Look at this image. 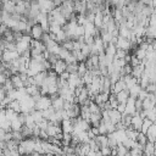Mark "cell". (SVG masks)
<instances>
[{
  "mask_svg": "<svg viewBox=\"0 0 156 156\" xmlns=\"http://www.w3.org/2000/svg\"><path fill=\"white\" fill-rule=\"evenodd\" d=\"M154 123H152V121H150V119H147V118H144L143 119V124H141V128H140V133H143V134H146V132H147V129L152 126Z\"/></svg>",
  "mask_w": 156,
  "mask_h": 156,
  "instance_id": "30",
  "label": "cell"
},
{
  "mask_svg": "<svg viewBox=\"0 0 156 156\" xmlns=\"http://www.w3.org/2000/svg\"><path fill=\"white\" fill-rule=\"evenodd\" d=\"M2 89H4V91L7 94V93H10V91H12L15 88H13V85H12V83H11V80L7 78L6 80H5V83L2 84V87H1Z\"/></svg>",
  "mask_w": 156,
  "mask_h": 156,
  "instance_id": "34",
  "label": "cell"
},
{
  "mask_svg": "<svg viewBox=\"0 0 156 156\" xmlns=\"http://www.w3.org/2000/svg\"><path fill=\"white\" fill-rule=\"evenodd\" d=\"M76 156H77V155H76Z\"/></svg>",
  "mask_w": 156,
  "mask_h": 156,
  "instance_id": "55",
  "label": "cell"
},
{
  "mask_svg": "<svg viewBox=\"0 0 156 156\" xmlns=\"http://www.w3.org/2000/svg\"><path fill=\"white\" fill-rule=\"evenodd\" d=\"M20 54L17 51H9V50H5L4 54H2V57H1V61L5 62V63H11L12 61L20 58Z\"/></svg>",
  "mask_w": 156,
  "mask_h": 156,
  "instance_id": "4",
  "label": "cell"
},
{
  "mask_svg": "<svg viewBox=\"0 0 156 156\" xmlns=\"http://www.w3.org/2000/svg\"><path fill=\"white\" fill-rule=\"evenodd\" d=\"M135 110L136 112H140L143 110V101L139 99H135Z\"/></svg>",
  "mask_w": 156,
  "mask_h": 156,
  "instance_id": "46",
  "label": "cell"
},
{
  "mask_svg": "<svg viewBox=\"0 0 156 156\" xmlns=\"http://www.w3.org/2000/svg\"><path fill=\"white\" fill-rule=\"evenodd\" d=\"M124 132H126V136H127L128 139H132V140H135L136 136H138V133H139V132H136L135 129H133L132 127H127V128L124 129Z\"/></svg>",
  "mask_w": 156,
  "mask_h": 156,
  "instance_id": "25",
  "label": "cell"
},
{
  "mask_svg": "<svg viewBox=\"0 0 156 156\" xmlns=\"http://www.w3.org/2000/svg\"><path fill=\"white\" fill-rule=\"evenodd\" d=\"M144 71H145V66L144 65H138V66H135V67H133L132 68V77L133 78H135V79H140V77L143 76V73H144Z\"/></svg>",
  "mask_w": 156,
  "mask_h": 156,
  "instance_id": "13",
  "label": "cell"
},
{
  "mask_svg": "<svg viewBox=\"0 0 156 156\" xmlns=\"http://www.w3.org/2000/svg\"><path fill=\"white\" fill-rule=\"evenodd\" d=\"M60 127L62 129V133L72 134V132H73V122H72V119H63L61 122Z\"/></svg>",
  "mask_w": 156,
  "mask_h": 156,
  "instance_id": "12",
  "label": "cell"
},
{
  "mask_svg": "<svg viewBox=\"0 0 156 156\" xmlns=\"http://www.w3.org/2000/svg\"><path fill=\"white\" fill-rule=\"evenodd\" d=\"M108 117H110V122L112 124H117L122 119V113H119L117 110H110L108 111Z\"/></svg>",
  "mask_w": 156,
  "mask_h": 156,
  "instance_id": "15",
  "label": "cell"
},
{
  "mask_svg": "<svg viewBox=\"0 0 156 156\" xmlns=\"http://www.w3.org/2000/svg\"><path fill=\"white\" fill-rule=\"evenodd\" d=\"M135 112H136V110H135V99L129 96L128 100H127V102H126V111H124V115L133 116Z\"/></svg>",
  "mask_w": 156,
  "mask_h": 156,
  "instance_id": "8",
  "label": "cell"
},
{
  "mask_svg": "<svg viewBox=\"0 0 156 156\" xmlns=\"http://www.w3.org/2000/svg\"><path fill=\"white\" fill-rule=\"evenodd\" d=\"M51 98V107L55 110V111H61L63 110V104H65V100L58 96V95H54V96H50Z\"/></svg>",
  "mask_w": 156,
  "mask_h": 156,
  "instance_id": "5",
  "label": "cell"
},
{
  "mask_svg": "<svg viewBox=\"0 0 156 156\" xmlns=\"http://www.w3.org/2000/svg\"><path fill=\"white\" fill-rule=\"evenodd\" d=\"M141 63V61L140 60H138L134 55H130V62H129V65L132 66V68L133 67H135V66H138V65H140Z\"/></svg>",
  "mask_w": 156,
  "mask_h": 156,
  "instance_id": "42",
  "label": "cell"
},
{
  "mask_svg": "<svg viewBox=\"0 0 156 156\" xmlns=\"http://www.w3.org/2000/svg\"><path fill=\"white\" fill-rule=\"evenodd\" d=\"M116 110H117L119 113H122V115H123V113H124V111H126V104H118Z\"/></svg>",
  "mask_w": 156,
  "mask_h": 156,
  "instance_id": "48",
  "label": "cell"
},
{
  "mask_svg": "<svg viewBox=\"0 0 156 156\" xmlns=\"http://www.w3.org/2000/svg\"><path fill=\"white\" fill-rule=\"evenodd\" d=\"M66 68H67V63H66L63 60H60V58L52 65V71H54L57 76H60V74H62L63 72H66Z\"/></svg>",
  "mask_w": 156,
  "mask_h": 156,
  "instance_id": "6",
  "label": "cell"
},
{
  "mask_svg": "<svg viewBox=\"0 0 156 156\" xmlns=\"http://www.w3.org/2000/svg\"><path fill=\"white\" fill-rule=\"evenodd\" d=\"M111 134H112V136L115 138V140L117 141V145H118V144H122V143L127 139L124 129H123V130H115V132L111 133Z\"/></svg>",
  "mask_w": 156,
  "mask_h": 156,
  "instance_id": "17",
  "label": "cell"
},
{
  "mask_svg": "<svg viewBox=\"0 0 156 156\" xmlns=\"http://www.w3.org/2000/svg\"><path fill=\"white\" fill-rule=\"evenodd\" d=\"M34 147H35V139L26 138L20 143L17 151H18L20 156H24V155H29V154L34 152Z\"/></svg>",
  "mask_w": 156,
  "mask_h": 156,
  "instance_id": "1",
  "label": "cell"
},
{
  "mask_svg": "<svg viewBox=\"0 0 156 156\" xmlns=\"http://www.w3.org/2000/svg\"><path fill=\"white\" fill-rule=\"evenodd\" d=\"M116 150H117V155H118V156H126L127 152H128V150H127L122 144H118L117 147H116Z\"/></svg>",
  "mask_w": 156,
  "mask_h": 156,
  "instance_id": "40",
  "label": "cell"
},
{
  "mask_svg": "<svg viewBox=\"0 0 156 156\" xmlns=\"http://www.w3.org/2000/svg\"><path fill=\"white\" fill-rule=\"evenodd\" d=\"M135 141H136L138 144H140V145H143V146H145V144L147 143V139H146V135L139 132V133H138V136H136V139H135Z\"/></svg>",
  "mask_w": 156,
  "mask_h": 156,
  "instance_id": "36",
  "label": "cell"
},
{
  "mask_svg": "<svg viewBox=\"0 0 156 156\" xmlns=\"http://www.w3.org/2000/svg\"><path fill=\"white\" fill-rule=\"evenodd\" d=\"M147 95H149V93H147L145 89H141V91L139 93V95H138V98H136V99H139V100L144 101V100L147 98Z\"/></svg>",
  "mask_w": 156,
  "mask_h": 156,
  "instance_id": "45",
  "label": "cell"
},
{
  "mask_svg": "<svg viewBox=\"0 0 156 156\" xmlns=\"http://www.w3.org/2000/svg\"><path fill=\"white\" fill-rule=\"evenodd\" d=\"M154 124H156V121H154Z\"/></svg>",
  "mask_w": 156,
  "mask_h": 156,
  "instance_id": "53",
  "label": "cell"
},
{
  "mask_svg": "<svg viewBox=\"0 0 156 156\" xmlns=\"http://www.w3.org/2000/svg\"><path fill=\"white\" fill-rule=\"evenodd\" d=\"M128 98H129V91L127 89L121 91V93H118V94H116V99H117L118 104H126Z\"/></svg>",
  "mask_w": 156,
  "mask_h": 156,
  "instance_id": "22",
  "label": "cell"
},
{
  "mask_svg": "<svg viewBox=\"0 0 156 156\" xmlns=\"http://www.w3.org/2000/svg\"><path fill=\"white\" fill-rule=\"evenodd\" d=\"M151 45H152V48H154V51H156V40H154V43H152Z\"/></svg>",
  "mask_w": 156,
  "mask_h": 156,
  "instance_id": "52",
  "label": "cell"
},
{
  "mask_svg": "<svg viewBox=\"0 0 156 156\" xmlns=\"http://www.w3.org/2000/svg\"><path fill=\"white\" fill-rule=\"evenodd\" d=\"M144 113H145V118L152 121V123H154V121H156V108L155 107L150 108V110H144Z\"/></svg>",
  "mask_w": 156,
  "mask_h": 156,
  "instance_id": "29",
  "label": "cell"
},
{
  "mask_svg": "<svg viewBox=\"0 0 156 156\" xmlns=\"http://www.w3.org/2000/svg\"><path fill=\"white\" fill-rule=\"evenodd\" d=\"M28 50H30V43H28L26 40H22V39L20 41H16V51L20 55H22L23 52H26Z\"/></svg>",
  "mask_w": 156,
  "mask_h": 156,
  "instance_id": "10",
  "label": "cell"
},
{
  "mask_svg": "<svg viewBox=\"0 0 156 156\" xmlns=\"http://www.w3.org/2000/svg\"><path fill=\"white\" fill-rule=\"evenodd\" d=\"M98 129H99V134L100 135H107V129H106V126H105V122L101 119L100 124L98 126Z\"/></svg>",
  "mask_w": 156,
  "mask_h": 156,
  "instance_id": "39",
  "label": "cell"
},
{
  "mask_svg": "<svg viewBox=\"0 0 156 156\" xmlns=\"http://www.w3.org/2000/svg\"><path fill=\"white\" fill-rule=\"evenodd\" d=\"M23 126H24V124L20 121L18 117L15 118L13 121H11V130H12V132H21L22 128H23Z\"/></svg>",
  "mask_w": 156,
  "mask_h": 156,
  "instance_id": "23",
  "label": "cell"
},
{
  "mask_svg": "<svg viewBox=\"0 0 156 156\" xmlns=\"http://www.w3.org/2000/svg\"><path fill=\"white\" fill-rule=\"evenodd\" d=\"M94 26L95 28L100 29L102 27V23H104V15H102V11H98L95 12V17H94Z\"/></svg>",
  "mask_w": 156,
  "mask_h": 156,
  "instance_id": "19",
  "label": "cell"
},
{
  "mask_svg": "<svg viewBox=\"0 0 156 156\" xmlns=\"http://www.w3.org/2000/svg\"><path fill=\"white\" fill-rule=\"evenodd\" d=\"M100 152L102 156H111V147L106 146V147H100Z\"/></svg>",
  "mask_w": 156,
  "mask_h": 156,
  "instance_id": "43",
  "label": "cell"
},
{
  "mask_svg": "<svg viewBox=\"0 0 156 156\" xmlns=\"http://www.w3.org/2000/svg\"><path fill=\"white\" fill-rule=\"evenodd\" d=\"M143 119L138 112H135L133 116H132V122H130V127L133 129H135L136 132H140V128H141V124H143Z\"/></svg>",
  "mask_w": 156,
  "mask_h": 156,
  "instance_id": "9",
  "label": "cell"
},
{
  "mask_svg": "<svg viewBox=\"0 0 156 156\" xmlns=\"http://www.w3.org/2000/svg\"><path fill=\"white\" fill-rule=\"evenodd\" d=\"M49 107H51V98L48 95H41L39 98V100L35 102V110L37 111H44Z\"/></svg>",
  "mask_w": 156,
  "mask_h": 156,
  "instance_id": "2",
  "label": "cell"
},
{
  "mask_svg": "<svg viewBox=\"0 0 156 156\" xmlns=\"http://www.w3.org/2000/svg\"><path fill=\"white\" fill-rule=\"evenodd\" d=\"M89 130H90V133L94 135V138H96L98 135H100V134H99V129H98V127H90Z\"/></svg>",
  "mask_w": 156,
  "mask_h": 156,
  "instance_id": "49",
  "label": "cell"
},
{
  "mask_svg": "<svg viewBox=\"0 0 156 156\" xmlns=\"http://www.w3.org/2000/svg\"><path fill=\"white\" fill-rule=\"evenodd\" d=\"M5 96H6V93L4 91V89H2V88H0V102L2 101V99H4Z\"/></svg>",
  "mask_w": 156,
  "mask_h": 156,
  "instance_id": "51",
  "label": "cell"
},
{
  "mask_svg": "<svg viewBox=\"0 0 156 156\" xmlns=\"http://www.w3.org/2000/svg\"><path fill=\"white\" fill-rule=\"evenodd\" d=\"M68 78H69V73L66 71V72H63L62 74H60V77H58V79H61V80H65V82H67L68 80Z\"/></svg>",
  "mask_w": 156,
  "mask_h": 156,
  "instance_id": "47",
  "label": "cell"
},
{
  "mask_svg": "<svg viewBox=\"0 0 156 156\" xmlns=\"http://www.w3.org/2000/svg\"><path fill=\"white\" fill-rule=\"evenodd\" d=\"M88 72V69H87V66H85V63L84 62H80V63H78V71H77V74L82 78L85 73Z\"/></svg>",
  "mask_w": 156,
  "mask_h": 156,
  "instance_id": "35",
  "label": "cell"
},
{
  "mask_svg": "<svg viewBox=\"0 0 156 156\" xmlns=\"http://www.w3.org/2000/svg\"><path fill=\"white\" fill-rule=\"evenodd\" d=\"M46 74H48V72H45V71H43V72H40V73L35 74V76L33 77V82H34V85H37L38 88H40V87H41V84L44 83L45 78H46Z\"/></svg>",
  "mask_w": 156,
  "mask_h": 156,
  "instance_id": "16",
  "label": "cell"
},
{
  "mask_svg": "<svg viewBox=\"0 0 156 156\" xmlns=\"http://www.w3.org/2000/svg\"><path fill=\"white\" fill-rule=\"evenodd\" d=\"M10 80H11V83H12V85H13V88H15L16 90L24 88V83L22 82V79H21L20 74H13V76H11Z\"/></svg>",
  "mask_w": 156,
  "mask_h": 156,
  "instance_id": "14",
  "label": "cell"
},
{
  "mask_svg": "<svg viewBox=\"0 0 156 156\" xmlns=\"http://www.w3.org/2000/svg\"><path fill=\"white\" fill-rule=\"evenodd\" d=\"M95 141H96V144H98L100 147H106V146H108L107 135H98V136L95 138Z\"/></svg>",
  "mask_w": 156,
  "mask_h": 156,
  "instance_id": "24",
  "label": "cell"
},
{
  "mask_svg": "<svg viewBox=\"0 0 156 156\" xmlns=\"http://www.w3.org/2000/svg\"><path fill=\"white\" fill-rule=\"evenodd\" d=\"M128 91H129V96H130V98L136 99V98H138V95H139V93L141 91V87H140V85H139V83H138V84H135L134 87H132Z\"/></svg>",
  "mask_w": 156,
  "mask_h": 156,
  "instance_id": "26",
  "label": "cell"
},
{
  "mask_svg": "<svg viewBox=\"0 0 156 156\" xmlns=\"http://www.w3.org/2000/svg\"><path fill=\"white\" fill-rule=\"evenodd\" d=\"M30 116L33 117V121H34V123L35 124H38V123H40L43 119H44V117H43V113H41V111H37V110H34L33 112H30Z\"/></svg>",
  "mask_w": 156,
  "mask_h": 156,
  "instance_id": "28",
  "label": "cell"
},
{
  "mask_svg": "<svg viewBox=\"0 0 156 156\" xmlns=\"http://www.w3.org/2000/svg\"><path fill=\"white\" fill-rule=\"evenodd\" d=\"M66 71L69 73V74H73V73H77V71H78V62H76V63H69V65H67V68H66Z\"/></svg>",
  "mask_w": 156,
  "mask_h": 156,
  "instance_id": "38",
  "label": "cell"
},
{
  "mask_svg": "<svg viewBox=\"0 0 156 156\" xmlns=\"http://www.w3.org/2000/svg\"><path fill=\"white\" fill-rule=\"evenodd\" d=\"M121 122H122V124L127 128V127H130V122H132V116H129V115H122V119H121Z\"/></svg>",
  "mask_w": 156,
  "mask_h": 156,
  "instance_id": "37",
  "label": "cell"
},
{
  "mask_svg": "<svg viewBox=\"0 0 156 156\" xmlns=\"http://www.w3.org/2000/svg\"><path fill=\"white\" fill-rule=\"evenodd\" d=\"M149 27L156 28V15H154V13L149 17Z\"/></svg>",
  "mask_w": 156,
  "mask_h": 156,
  "instance_id": "44",
  "label": "cell"
},
{
  "mask_svg": "<svg viewBox=\"0 0 156 156\" xmlns=\"http://www.w3.org/2000/svg\"><path fill=\"white\" fill-rule=\"evenodd\" d=\"M80 52H82V55L87 58V57H89L90 55H91V46H89V45H87V44H84L82 48H80Z\"/></svg>",
  "mask_w": 156,
  "mask_h": 156,
  "instance_id": "33",
  "label": "cell"
},
{
  "mask_svg": "<svg viewBox=\"0 0 156 156\" xmlns=\"http://www.w3.org/2000/svg\"><path fill=\"white\" fill-rule=\"evenodd\" d=\"M127 55H128L127 51L121 50V49H117V50H116V55H115V57H116V58H124Z\"/></svg>",
  "mask_w": 156,
  "mask_h": 156,
  "instance_id": "41",
  "label": "cell"
},
{
  "mask_svg": "<svg viewBox=\"0 0 156 156\" xmlns=\"http://www.w3.org/2000/svg\"><path fill=\"white\" fill-rule=\"evenodd\" d=\"M29 33H30L29 35H30V38L33 40H41L43 39V35H44V30H43V28L38 23L34 24V26H32Z\"/></svg>",
  "mask_w": 156,
  "mask_h": 156,
  "instance_id": "3",
  "label": "cell"
},
{
  "mask_svg": "<svg viewBox=\"0 0 156 156\" xmlns=\"http://www.w3.org/2000/svg\"><path fill=\"white\" fill-rule=\"evenodd\" d=\"M39 156H45V155H39Z\"/></svg>",
  "mask_w": 156,
  "mask_h": 156,
  "instance_id": "54",
  "label": "cell"
},
{
  "mask_svg": "<svg viewBox=\"0 0 156 156\" xmlns=\"http://www.w3.org/2000/svg\"><path fill=\"white\" fill-rule=\"evenodd\" d=\"M5 134H6V132H5L4 129H1V128H0V141H4Z\"/></svg>",
  "mask_w": 156,
  "mask_h": 156,
  "instance_id": "50",
  "label": "cell"
},
{
  "mask_svg": "<svg viewBox=\"0 0 156 156\" xmlns=\"http://www.w3.org/2000/svg\"><path fill=\"white\" fill-rule=\"evenodd\" d=\"M72 55V52L71 51H68V50H66V49H63V48H61V50H60V52H58V58L60 60H63V61H66L69 56Z\"/></svg>",
  "mask_w": 156,
  "mask_h": 156,
  "instance_id": "31",
  "label": "cell"
},
{
  "mask_svg": "<svg viewBox=\"0 0 156 156\" xmlns=\"http://www.w3.org/2000/svg\"><path fill=\"white\" fill-rule=\"evenodd\" d=\"M2 11L7 12L9 15L15 13V2L13 1H5L2 2Z\"/></svg>",
  "mask_w": 156,
  "mask_h": 156,
  "instance_id": "20",
  "label": "cell"
},
{
  "mask_svg": "<svg viewBox=\"0 0 156 156\" xmlns=\"http://www.w3.org/2000/svg\"><path fill=\"white\" fill-rule=\"evenodd\" d=\"M88 108H89L90 113H101L100 107H99L94 101H91V100H90V102H89V105H88Z\"/></svg>",
  "mask_w": 156,
  "mask_h": 156,
  "instance_id": "32",
  "label": "cell"
},
{
  "mask_svg": "<svg viewBox=\"0 0 156 156\" xmlns=\"http://www.w3.org/2000/svg\"><path fill=\"white\" fill-rule=\"evenodd\" d=\"M146 139L150 143H156V124H152L146 132Z\"/></svg>",
  "mask_w": 156,
  "mask_h": 156,
  "instance_id": "18",
  "label": "cell"
},
{
  "mask_svg": "<svg viewBox=\"0 0 156 156\" xmlns=\"http://www.w3.org/2000/svg\"><path fill=\"white\" fill-rule=\"evenodd\" d=\"M38 5H39V9H40V12H45V13H50V12L55 9L52 1L39 0V1H38Z\"/></svg>",
  "mask_w": 156,
  "mask_h": 156,
  "instance_id": "7",
  "label": "cell"
},
{
  "mask_svg": "<svg viewBox=\"0 0 156 156\" xmlns=\"http://www.w3.org/2000/svg\"><path fill=\"white\" fill-rule=\"evenodd\" d=\"M18 115L20 113H17V112H15L13 110H11V108H5V118L7 119V121H13L15 118H17L18 117Z\"/></svg>",
  "mask_w": 156,
  "mask_h": 156,
  "instance_id": "27",
  "label": "cell"
},
{
  "mask_svg": "<svg viewBox=\"0 0 156 156\" xmlns=\"http://www.w3.org/2000/svg\"><path fill=\"white\" fill-rule=\"evenodd\" d=\"M116 48L117 49H121V50H124V51H129L132 49V44L128 39H123V38H119L117 39V44H116Z\"/></svg>",
  "mask_w": 156,
  "mask_h": 156,
  "instance_id": "11",
  "label": "cell"
},
{
  "mask_svg": "<svg viewBox=\"0 0 156 156\" xmlns=\"http://www.w3.org/2000/svg\"><path fill=\"white\" fill-rule=\"evenodd\" d=\"M154 151H155V143H150L147 141L144 146V156H154Z\"/></svg>",
  "mask_w": 156,
  "mask_h": 156,
  "instance_id": "21",
  "label": "cell"
}]
</instances>
